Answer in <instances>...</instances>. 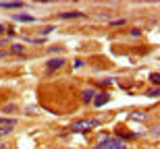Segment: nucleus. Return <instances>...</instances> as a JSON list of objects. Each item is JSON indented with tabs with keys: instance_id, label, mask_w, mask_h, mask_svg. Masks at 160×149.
Returning a JSON list of instances; mask_svg holds the SVG:
<instances>
[{
	"instance_id": "3",
	"label": "nucleus",
	"mask_w": 160,
	"mask_h": 149,
	"mask_svg": "<svg viewBox=\"0 0 160 149\" xmlns=\"http://www.w3.org/2000/svg\"><path fill=\"white\" fill-rule=\"evenodd\" d=\"M112 137H117L119 141H123V143H127V141H135V139H139L142 135H139V133L129 131V128H125V126H117Z\"/></svg>"
},
{
	"instance_id": "7",
	"label": "nucleus",
	"mask_w": 160,
	"mask_h": 149,
	"mask_svg": "<svg viewBox=\"0 0 160 149\" xmlns=\"http://www.w3.org/2000/svg\"><path fill=\"white\" fill-rule=\"evenodd\" d=\"M88 15L81 11H60L58 19H62V21H75V19H85Z\"/></svg>"
},
{
	"instance_id": "4",
	"label": "nucleus",
	"mask_w": 160,
	"mask_h": 149,
	"mask_svg": "<svg viewBox=\"0 0 160 149\" xmlns=\"http://www.w3.org/2000/svg\"><path fill=\"white\" fill-rule=\"evenodd\" d=\"M65 64H67V60L62 58V56H58V58H50V60H46V62H44V71H46L48 75H52V72L60 71Z\"/></svg>"
},
{
	"instance_id": "21",
	"label": "nucleus",
	"mask_w": 160,
	"mask_h": 149,
	"mask_svg": "<svg viewBox=\"0 0 160 149\" xmlns=\"http://www.w3.org/2000/svg\"><path fill=\"white\" fill-rule=\"evenodd\" d=\"M50 31H54V25H46V27H42L38 35H40V37H46L48 33H50Z\"/></svg>"
},
{
	"instance_id": "23",
	"label": "nucleus",
	"mask_w": 160,
	"mask_h": 149,
	"mask_svg": "<svg viewBox=\"0 0 160 149\" xmlns=\"http://www.w3.org/2000/svg\"><path fill=\"white\" fill-rule=\"evenodd\" d=\"M0 149H11V143L4 141V139H0Z\"/></svg>"
},
{
	"instance_id": "8",
	"label": "nucleus",
	"mask_w": 160,
	"mask_h": 149,
	"mask_svg": "<svg viewBox=\"0 0 160 149\" xmlns=\"http://www.w3.org/2000/svg\"><path fill=\"white\" fill-rule=\"evenodd\" d=\"M11 19L12 21H17V23H36L38 19L27 15V12H11Z\"/></svg>"
},
{
	"instance_id": "2",
	"label": "nucleus",
	"mask_w": 160,
	"mask_h": 149,
	"mask_svg": "<svg viewBox=\"0 0 160 149\" xmlns=\"http://www.w3.org/2000/svg\"><path fill=\"white\" fill-rule=\"evenodd\" d=\"M89 149H129V145L119 141V139L112 137V135H108V133H102L100 137H98V141Z\"/></svg>"
},
{
	"instance_id": "10",
	"label": "nucleus",
	"mask_w": 160,
	"mask_h": 149,
	"mask_svg": "<svg viewBox=\"0 0 160 149\" xmlns=\"http://www.w3.org/2000/svg\"><path fill=\"white\" fill-rule=\"evenodd\" d=\"M0 8L2 11H21V8H25V2H19V0H15V2H0Z\"/></svg>"
},
{
	"instance_id": "25",
	"label": "nucleus",
	"mask_w": 160,
	"mask_h": 149,
	"mask_svg": "<svg viewBox=\"0 0 160 149\" xmlns=\"http://www.w3.org/2000/svg\"><path fill=\"white\" fill-rule=\"evenodd\" d=\"M48 52L54 54V52H62V46H52V48H48Z\"/></svg>"
},
{
	"instance_id": "17",
	"label": "nucleus",
	"mask_w": 160,
	"mask_h": 149,
	"mask_svg": "<svg viewBox=\"0 0 160 149\" xmlns=\"http://www.w3.org/2000/svg\"><path fill=\"white\" fill-rule=\"evenodd\" d=\"M12 126H0V139H4V137H8V135H12Z\"/></svg>"
},
{
	"instance_id": "27",
	"label": "nucleus",
	"mask_w": 160,
	"mask_h": 149,
	"mask_svg": "<svg viewBox=\"0 0 160 149\" xmlns=\"http://www.w3.org/2000/svg\"><path fill=\"white\" fill-rule=\"evenodd\" d=\"M6 27H8V25H4V23H0V33H6Z\"/></svg>"
},
{
	"instance_id": "18",
	"label": "nucleus",
	"mask_w": 160,
	"mask_h": 149,
	"mask_svg": "<svg viewBox=\"0 0 160 149\" xmlns=\"http://www.w3.org/2000/svg\"><path fill=\"white\" fill-rule=\"evenodd\" d=\"M143 93H146L148 97H158L160 95V87H150V89H146Z\"/></svg>"
},
{
	"instance_id": "22",
	"label": "nucleus",
	"mask_w": 160,
	"mask_h": 149,
	"mask_svg": "<svg viewBox=\"0 0 160 149\" xmlns=\"http://www.w3.org/2000/svg\"><path fill=\"white\" fill-rule=\"evenodd\" d=\"M129 35H131V37H139V35H143V33H142V29H131Z\"/></svg>"
},
{
	"instance_id": "19",
	"label": "nucleus",
	"mask_w": 160,
	"mask_h": 149,
	"mask_svg": "<svg viewBox=\"0 0 160 149\" xmlns=\"http://www.w3.org/2000/svg\"><path fill=\"white\" fill-rule=\"evenodd\" d=\"M158 133H160V124H158V122H154V124L150 126V137L158 139Z\"/></svg>"
},
{
	"instance_id": "24",
	"label": "nucleus",
	"mask_w": 160,
	"mask_h": 149,
	"mask_svg": "<svg viewBox=\"0 0 160 149\" xmlns=\"http://www.w3.org/2000/svg\"><path fill=\"white\" fill-rule=\"evenodd\" d=\"M81 66H85V62H83V60H75V62H73V68H81Z\"/></svg>"
},
{
	"instance_id": "6",
	"label": "nucleus",
	"mask_w": 160,
	"mask_h": 149,
	"mask_svg": "<svg viewBox=\"0 0 160 149\" xmlns=\"http://www.w3.org/2000/svg\"><path fill=\"white\" fill-rule=\"evenodd\" d=\"M127 120H135V122H148L150 120V112L148 110H133L127 114Z\"/></svg>"
},
{
	"instance_id": "28",
	"label": "nucleus",
	"mask_w": 160,
	"mask_h": 149,
	"mask_svg": "<svg viewBox=\"0 0 160 149\" xmlns=\"http://www.w3.org/2000/svg\"><path fill=\"white\" fill-rule=\"evenodd\" d=\"M6 44H11L8 40H6V37H4V40H0V46H6Z\"/></svg>"
},
{
	"instance_id": "9",
	"label": "nucleus",
	"mask_w": 160,
	"mask_h": 149,
	"mask_svg": "<svg viewBox=\"0 0 160 149\" xmlns=\"http://www.w3.org/2000/svg\"><path fill=\"white\" fill-rule=\"evenodd\" d=\"M96 95V89L94 87H85V89L81 91V101H83V106H92V100H94Z\"/></svg>"
},
{
	"instance_id": "16",
	"label": "nucleus",
	"mask_w": 160,
	"mask_h": 149,
	"mask_svg": "<svg viewBox=\"0 0 160 149\" xmlns=\"http://www.w3.org/2000/svg\"><path fill=\"white\" fill-rule=\"evenodd\" d=\"M127 25V19H112V21H108V27H123Z\"/></svg>"
},
{
	"instance_id": "14",
	"label": "nucleus",
	"mask_w": 160,
	"mask_h": 149,
	"mask_svg": "<svg viewBox=\"0 0 160 149\" xmlns=\"http://www.w3.org/2000/svg\"><path fill=\"white\" fill-rule=\"evenodd\" d=\"M114 83H117V79H104V81H98V83H94V85H96V87H100V89H106L108 85H114ZM96 87H94V89H96Z\"/></svg>"
},
{
	"instance_id": "11",
	"label": "nucleus",
	"mask_w": 160,
	"mask_h": 149,
	"mask_svg": "<svg viewBox=\"0 0 160 149\" xmlns=\"http://www.w3.org/2000/svg\"><path fill=\"white\" fill-rule=\"evenodd\" d=\"M8 54H11V56H21V54L25 52V48L23 46H21V44H8Z\"/></svg>"
},
{
	"instance_id": "13",
	"label": "nucleus",
	"mask_w": 160,
	"mask_h": 149,
	"mask_svg": "<svg viewBox=\"0 0 160 149\" xmlns=\"http://www.w3.org/2000/svg\"><path fill=\"white\" fill-rule=\"evenodd\" d=\"M19 124V120L17 118H8V116H0V126H15Z\"/></svg>"
},
{
	"instance_id": "20",
	"label": "nucleus",
	"mask_w": 160,
	"mask_h": 149,
	"mask_svg": "<svg viewBox=\"0 0 160 149\" xmlns=\"http://www.w3.org/2000/svg\"><path fill=\"white\" fill-rule=\"evenodd\" d=\"M148 79H150V83L154 85V87H160V75H158V72H152Z\"/></svg>"
},
{
	"instance_id": "26",
	"label": "nucleus",
	"mask_w": 160,
	"mask_h": 149,
	"mask_svg": "<svg viewBox=\"0 0 160 149\" xmlns=\"http://www.w3.org/2000/svg\"><path fill=\"white\" fill-rule=\"evenodd\" d=\"M6 56H11V54H8V50H0V58H6Z\"/></svg>"
},
{
	"instance_id": "15",
	"label": "nucleus",
	"mask_w": 160,
	"mask_h": 149,
	"mask_svg": "<svg viewBox=\"0 0 160 149\" xmlns=\"http://www.w3.org/2000/svg\"><path fill=\"white\" fill-rule=\"evenodd\" d=\"M17 110H19V106H17V104H12V101H11V104H4V106H2V112H8V114H15Z\"/></svg>"
},
{
	"instance_id": "12",
	"label": "nucleus",
	"mask_w": 160,
	"mask_h": 149,
	"mask_svg": "<svg viewBox=\"0 0 160 149\" xmlns=\"http://www.w3.org/2000/svg\"><path fill=\"white\" fill-rule=\"evenodd\" d=\"M21 40H23V42H27V44H33V46H44V44L48 42L46 37H27V35H23Z\"/></svg>"
},
{
	"instance_id": "5",
	"label": "nucleus",
	"mask_w": 160,
	"mask_h": 149,
	"mask_svg": "<svg viewBox=\"0 0 160 149\" xmlns=\"http://www.w3.org/2000/svg\"><path fill=\"white\" fill-rule=\"evenodd\" d=\"M108 101H110V93L108 91H96V95H94V100H92V106L94 108H102V106H106Z\"/></svg>"
},
{
	"instance_id": "1",
	"label": "nucleus",
	"mask_w": 160,
	"mask_h": 149,
	"mask_svg": "<svg viewBox=\"0 0 160 149\" xmlns=\"http://www.w3.org/2000/svg\"><path fill=\"white\" fill-rule=\"evenodd\" d=\"M102 124L100 118H79V120H73L69 124V133H77V135H88L92 133L94 128Z\"/></svg>"
},
{
	"instance_id": "29",
	"label": "nucleus",
	"mask_w": 160,
	"mask_h": 149,
	"mask_svg": "<svg viewBox=\"0 0 160 149\" xmlns=\"http://www.w3.org/2000/svg\"><path fill=\"white\" fill-rule=\"evenodd\" d=\"M56 149H71V147H56Z\"/></svg>"
}]
</instances>
